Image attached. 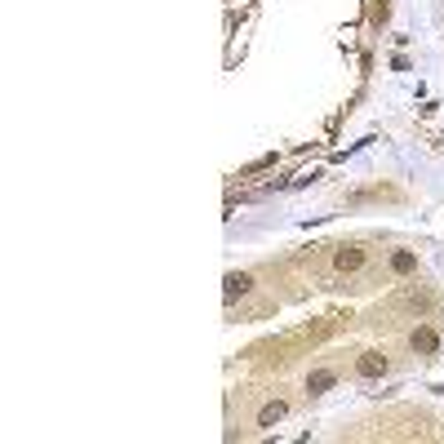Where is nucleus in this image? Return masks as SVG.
<instances>
[{
    "instance_id": "39448f33",
    "label": "nucleus",
    "mask_w": 444,
    "mask_h": 444,
    "mask_svg": "<svg viewBox=\"0 0 444 444\" xmlns=\"http://www.w3.org/2000/svg\"><path fill=\"white\" fill-rule=\"evenodd\" d=\"M333 382H337L333 369H315V373H306V396H324Z\"/></svg>"
},
{
    "instance_id": "20e7f679",
    "label": "nucleus",
    "mask_w": 444,
    "mask_h": 444,
    "mask_svg": "<svg viewBox=\"0 0 444 444\" xmlns=\"http://www.w3.org/2000/svg\"><path fill=\"white\" fill-rule=\"evenodd\" d=\"M364 258H369V253H364L360 245H342V249L333 253V267H337V271H360Z\"/></svg>"
},
{
    "instance_id": "423d86ee",
    "label": "nucleus",
    "mask_w": 444,
    "mask_h": 444,
    "mask_svg": "<svg viewBox=\"0 0 444 444\" xmlns=\"http://www.w3.org/2000/svg\"><path fill=\"white\" fill-rule=\"evenodd\" d=\"M284 414H289V405H284V400H267V405L258 409V427H262V431H267V427H276V422H280Z\"/></svg>"
},
{
    "instance_id": "f03ea898",
    "label": "nucleus",
    "mask_w": 444,
    "mask_h": 444,
    "mask_svg": "<svg viewBox=\"0 0 444 444\" xmlns=\"http://www.w3.org/2000/svg\"><path fill=\"white\" fill-rule=\"evenodd\" d=\"M409 346H414L418 355H436V351H440V333L431 329V324H418L414 337H409Z\"/></svg>"
},
{
    "instance_id": "7ed1b4c3",
    "label": "nucleus",
    "mask_w": 444,
    "mask_h": 444,
    "mask_svg": "<svg viewBox=\"0 0 444 444\" xmlns=\"http://www.w3.org/2000/svg\"><path fill=\"white\" fill-rule=\"evenodd\" d=\"M387 369H391V360L382 351H364L360 360H355V373H360V378H382Z\"/></svg>"
},
{
    "instance_id": "0eeeda50",
    "label": "nucleus",
    "mask_w": 444,
    "mask_h": 444,
    "mask_svg": "<svg viewBox=\"0 0 444 444\" xmlns=\"http://www.w3.org/2000/svg\"><path fill=\"white\" fill-rule=\"evenodd\" d=\"M391 271L396 276H409V271H418V258L409 249H400V253H391Z\"/></svg>"
},
{
    "instance_id": "f257e3e1",
    "label": "nucleus",
    "mask_w": 444,
    "mask_h": 444,
    "mask_svg": "<svg viewBox=\"0 0 444 444\" xmlns=\"http://www.w3.org/2000/svg\"><path fill=\"white\" fill-rule=\"evenodd\" d=\"M249 289H253V276H249V271H227V280H222V298H227V302L245 298Z\"/></svg>"
}]
</instances>
